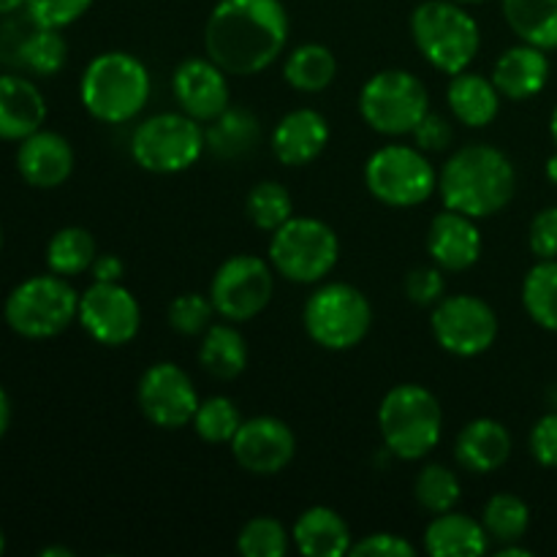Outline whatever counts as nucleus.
Segmentation results:
<instances>
[{"mask_svg": "<svg viewBox=\"0 0 557 557\" xmlns=\"http://www.w3.org/2000/svg\"><path fill=\"white\" fill-rule=\"evenodd\" d=\"M528 245L539 261L557 259V207H544L536 212L528 228Z\"/></svg>", "mask_w": 557, "mask_h": 557, "instance_id": "nucleus-43", "label": "nucleus"}, {"mask_svg": "<svg viewBox=\"0 0 557 557\" xmlns=\"http://www.w3.org/2000/svg\"><path fill=\"white\" fill-rule=\"evenodd\" d=\"M141 417L161 430H180L194 422L199 392L180 364L156 362L141 373L136 386Z\"/></svg>", "mask_w": 557, "mask_h": 557, "instance_id": "nucleus-15", "label": "nucleus"}, {"mask_svg": "<svg viewBox=\"0 0 557 557\" xmlns=\"http://www.w3.org/2000/svg\"><path fill=\"white\" fill-rule=\"evenodd\" d=\"M212 315H215V305H212L210 294H180L172 299L166 310L169 326L183 337L205 335L212 326Z\"/></svg>", "mask_w": 557, "mask_h": 557, "instance_id": "nucleus-39", "label": "nucleus"}, {"mask_svg": "<svg viewBox=\"0 0 557 557\" xmlns=\"http://www.w3.org/2000/svg\"><path fill=\"white\" fill-rule=\"evenodd\" d=\"M430 330L446 354L471 359L490 351L498 341V313L482 297L455 294L435 305Z\"/></svg>", "mask_w": 557, "mask_h": 557, "instance_id": "nucleus-13", "label": "nucleus"}, {"mask_svg": "<svg viewBox=\"0 0 557 557\" xmlns=\"http://www.w3.org/2000/svg\"><path fill=\"white\" fill-rule=\"evenodd\" d=\"M74 147L58 131L38 128L16 147V172L30 188H60L74 172Z\"/></svg>", "mask_w": 557, "mask_h": 557, "instance_id": "nucleus-19", "label": "nucleus"}, {"mask_svg": "<svg viewBox=\"0 0 557 557\" xmlns=\"http://www.w3.org/2000/svg\"><path fill=\"white\" fill-rule=\"evenodd\" d=\"M27 0H0V14H14L16 9H25Z\"/></svg>", "mask_w": 557, "mask_h": 557, "instance_id": "nucleus-49", "label": "nucleus"}, {"mask_svg": "<svg viewBox=\"0 0 557 557\" xmlns=\"http://www.w3.org/2000/svg\"><path fill=\"white\" fill-rule=\"evenodd\" d=\"M150 92V71L131 52H101L82 71L79 101L98 123L120 125L139 117Z\"/></svg>", "mask_w": 557, "mask_h": 557, "instance_id": "nucleus-3", "label": "nucleus"}, {"mask_svg": "<svg viewBox=\"0 0 557 557\" xmlns=\"http://www.w3.org/2000/svg\"><path fill=\"white\" fill-rule=\"evenodd\" d=\"M424 553L433 557H482L490 553V536L482 520L451 509L433 515L424 528Z\"/></svg>", "mask_w": 557, "mask_h": 557, "instance_id": "nucleus-25", "label": "nucleus"}, {"mask_svg": "<svg viewBox=\"0 0 557 557\" xmlns=\"http://www.w3.org/2000/svg\"><path fill=\"white\" fill-rule=\"evenodd\" d=\"M228 449L243 471L253 476H277L297 455V435L277 417H250L243 419Z\"/></svg>", "mask_w": 557, "mask_h": 557, "instance_id": "nucleus-16", "label": "nucleus"}, {"mask_svg": "<svg viewBox=\"0 0 557 557\" xmlns=\"http://www.w3.org/2000/svg\"><path fill=\"white\" fill-rule=\"evenodd\" d=\"M357 107L375 134L406 136L430 112V92L411 71L384 69L364 82Z\"/></svg>", "mask_w": 557, "mask_h": 557, "instance_id": "nucleus-9", "label": "nucleus"}, {"mask_svg": "<svg viewBox=\"0 0 557 557\" xmlns=\"http://www.w3.org/2000/svg\"><path fill=\"white\" fill-rule=\"evenodd\" d=\"M411 136L422 152H444L455 141V128H451V120L446 114H438L430 109L422 117V123L413 128Z\"/></svg>", "mask_w": 557, "mask_h": 557, "instance_id": "nucleus-42", "label": "nucleus"}, {"mask_svg": "<svg viewBox=\"0 0 557 557\" xmlns=\"http://www.w3.org/2000/svg\"><path fill=\"white\" fill-rule=\"evenodd\" d=\"M41 557H74L69 547H47L41 549Z\"/></svg>", "mask_w": 557, "mask_h": 557, "instance_id": "nucleus-50", "label": "nucleus"}, {"mask_svg": "<svg viewBox=\"0 0 557 557\" xmlns=\"http://www.w3.org/2000/svg\"><path fill=\"white\" fill-rule=\"evenodd\" d=\"M20 60L27 71L36 76H54L69 60V44L63 33L52 27H36L25 41L20 44Z\"/></svg>", "mask_w": 557, "mask_h": 557, "instance_id": "nucleus-37", "label": "nucleus"}, {"mask_svg": "<svg viewBox=\"0 0 557 557\" xmlns=\"http://www.w3.org/2000/svg\"><path fill=\"white\" fill-rule=\"evenodd\" d=\"M522 308L533 324L557 332V259H544L522 281Z\"/></svg>", "mask_w": 557, "mask_h": 557, "instance_id": "nucleus-32", "label": "nucleus"}, {"mask_svg": "<svg viewBox=\"0 0 557 557\" xmlns=\"http://www.w3.org/2000/svg\"><path fill=\"white\" fill-rule=\"evenodd\" d=\"M517 194V169L493 145H466L449 156L438 174V196L446 210L476 221L498 215Z\"/></svg>", "mask_w": 557, "mask_h": 557, "instance_id": "nucleus-2", "label": "nucleus"}, {"mask_svg": "<svg viewBox=\"0 0 557 557\" xmlns=\"http://www.w3.org/2000/svg\"><path fill=\"white\" fill-rule=\"evenodd\" d=\"M288 30L281 0H218L207 16L205 52L228 76H253L281 58Z\"/></svg>", "mask_w": 557, "mask_h": 557, "instance_id": "nucleus-1", "label": "nucleus"}, {"mask_svg": "<svg viewBox=\"0 0 557 557\" xmlns=\"http://www.w3.org/2000/svg\"><path fill=\"white\" fill-rule=\"evenodd\" d=\"M283 76L299 92H321L335 82L337 58L324 44H302L283 63Z\"/></svg>", "mask_w": 557, "mask_h": 557, "instance_id": "nucleus-30", "label": "nucleus"}, {"mask_svg": "<svg viewBox=\"0 0 557 557\" xmlns=\"http://www.w3.org/2000/svg\"><path fill=\"white\" fill-rule=\"evenodd\" d=\"M455 3H462V5H473V3H484V0H455Z\"/></svg>", "mask_w": 557, "mask_h": 557, "instance_id": "nucleus-53", "label": "nucleus"}, {"mask_svg": "<svg viewBox=\"0 0 557 557\" xmlns=\"http://www.w3.org/2000/svg\"><path fill=\"white\" fill-rule=\"evenodd\" d=\"M411 38L419 54L446 76L468 71L482 49V30L471 11L455 0H424L411 14Z\"/></svg>", "mask_w": 557, "mask_h": 557, "instance_id": "nucleus-5", "label": "nucleus"}, {"mask_svg": "<svg viewBox=\"0 0 557 557\" xmlns=\"http://www.w3.org/2000/svg\"><path fill=\"white\" fill-rule=\"evenodd\" d=\"M482 525L487 531L490 542L515 544L522 542L531 528V509L525 500L515 493H498L484 504Z\"/></svg>", "mask_w": 557, "mask_h": 557, "instance_id": "nucleus-33", "label": "nucleus"}, {"mask_svg": "<svg viewBox=\"0 0 557 557\" xmlns=\"http://www.w3.org/2000/svg\"><path fill=\"white\" fill-rule=\"evenodd\" d=\"M172 92L180 112L199 123H210L232 107L228 74L210 58H188L174 69Z\"/></svg>", "mask_w": 557, "mask_h": 557, "instance_id": "nucleus-17", "label": "nucleus"}, {"mask_svg": "<svg viewBox=\"0 0 557 557\" xmlns=\"http://www.w3.org/2000/svg\"><path fill=\"white\" fill-rule=\"evenodd\" d=\"M47 120V98L33 85L14 74H0V139L22 141Z\"/></svg>", "mask_w": 557, "mask_h": 557, "instance_id": "nucleus-22", "label": "nucleus"}, {"mask_svg": "<svg viewBox=\"0 0 557 557\" xmlns=\"http://www.w3.org/2000/svg\"><path fill=\"white\" fill-rule=\"evenodd\" d=\"M511 433L504 422L479 417L457 433L455 460L471 473H493L504 468L511 457Z\"/></svg>", "mask_w": 557, "mask_h": 557, "instance_id": "nucleus-21", "label": "nucleus"}, {"mask_svg": "<svg viewBox=\"0 0 557 557\" xmlns=\"http://www.w3.org/2000/svg\"><path fill=\"white\" fill-rule=\"evenodd\" d=\"M547 177L553 180V183L557 185V152L547 161Z\"/></svg>", "mask_w": 557, "mask_h": 557, "instance_id": "nucleus-51", "label": "nucleus"}, {"mask_svg": "<svg viewBox=\"0 0 557 557\" xmlns=\"http://www.w3.org/2000/svg\"><path fill=\"white\" fill-rule=\"evenodd\" d=\"M528 446H531V455L539 466L557 468V411L544 413V417L533 424Z\"/></svg>", "mask_w": 557, "mask_h": 557, "instance_id": "nucleus-45", "label": "nucleus"}, {"mask_svg": "<svg viewBox=\"0 0 557 557\" xmlns=\"http://www.w3.org/2000/svg\"><path fill=\"white\" fill-rule=\"evenodd\" d=\"M364 185L381 205L408 210L424 205L438 190V172L419 147L386 145L364 163Z\"/></svg>", "mask_w": 557, "mask_h": 557, "instance_id": "nucleus-11", "label": "nucleus"}, {"mask_svg": "<svg viewBox=\"0 0 557 557\" xmlns=\"http://www.w3.org/2000/svg\"><path fill=\"white\" fill-rule=\"evenodd\" d=\"M275 294V270L253 253H237L223 261L210 281L215 313L232 324H245L264 313Z\"/></svg>", "mask_w": 557, "mask_h": 557, "instance_id": "nucleus-12", "label": "nucleus"}, {"mask_svg": "<svg viewBox=\"0 0 557 557\" xmlns=\"http://www.w3.org/2000/svg\"><path fill=\"white\" fill-rule=\"evenodd\" d=\"M92 3H96V0H27L25 11L36 27L63 30V27L82 20V16L90 11Z\"/></svg>", "mask_w": 557, "mask_h": 557, "instance_id": "nucleus-40", "label": "nucleus"}, {"mask_svg": "<svg viewBox=\"0 0 557 557\" xmlns=\"http://www.w3.org/2000/svg\"><path fill=\"white\" fill-rule=\"evenodd\" d=\"M292 542L305 557H343L351 553V528L330 506H310L297 517Z\"/></svg>", "mask_w": 557, "mask_h": 557, "instance_id": "nucleus-24", "label": "nucleus"}, {"mask_svg": "<svg viewBox=\"0 0 557 557\" xmlns=\"http://www.w3.org/2000/svg\"><path fill=\"white\" fill-rule=\"evenodd\" d=\"M549 134H553V139H555V145H557V103H555V109H553V117H549Z\"/></svg>", "mask_w": 557, "mask_h": 557, "instance_id": "nucleus-52", "label": "nucleus"}, {"mask_svg": "<svg viewBox=\"0 0 557 557\" xmlns=\"http://www.w3.org/2000/svg\"><path fill=\"white\" fill-rule=\"evenodd\" d=\"M261 139V123L250 109L228 107L226 112L210 120L205 128L207 152L221 161H237L256 150Z\"/></svg>", "mask_w": 557, "mask_h": 557, "instance_id": "nucleus-27", "label": "nucleus"}, {"mask_svg": "<svg viewBox=\"0 0 557 557\" xmlns=\"http://www.w3.org/2000/svg\"><path fill=\"white\" fill-rule=\"evenodd\" d=\"M79 315V294L63 275H33L11 288L3 319L25 341H52Z\"/></svg>", "mask_w": 557, "mask_h": 557, "instance_id": "nucleus-6", "label": "nucleus"}, {"mask_svg": "<svg viewBox=\"0 0 557 557\" xmlns=\"http://www.w3.org/2000/svg\"><path fill=\"white\" fill-rule=\"evenodd\" d=\"M194 430L201 441L207 444H232L237 435L239 424H243V413H239L237 403L226 395H212L199 403L194 413Z\"/></svg>", "mask_w": 557, "mask_h": 557, "instance_id": "nucleus-36", "label": "nucleus"}, {"mask_svg": "<svg viewBox=\"0 0 557 557\" xmlns=\"http://www.w3.org/2000/svg\"><path fill=\"white\" fill-rule=\"evenodd\" d=\"M500 96L506 101H531L533 96L547 87L549 79V60L547 52L531 44H517L509 47L495 63L493 76Z\"/></svg>", "mask_w": 557, "mask_h": 557, "instance_id": "nucleus-23", "label": "nucleus"}, {"mask_svg": "<svg viewBox=\"0 0 557 557\" xmlns=\"http://www.w3.org/2000/svg\"><path fill=\"white\" fill-rule=\"evenodd\" d=\"M330 145V123L319 109H294V112L283 114L281 123L272 128V156L283 163V166H308L313 163L321 152Z\"/></svg>", "mask_w": 557, "mask_h": 557, "instance_id": "nucleus-20", "label": "nucleus"}, {"mask_svg": "<svg viewBox=\"0 0 557 557\" xmlns=\"http://www.w3.org/2000/svg\"><path fill=\"white\" fill-rule=\"evenodd\" d=\"M500 92L493 79L482 74H471V71H460L451 76L449 87H446V103L457 123L468 125V128H487L500 112Z\"/></svg>", "mask_w": 557, "mask_h": 557, "instance_id": "nucleus-26", "label": "nucleus"}, {"mask_svg": "<svg viewBox=\"0 0 557 557\" xmlns=\"http://www.w3.org/2000/svg\"><path fill=\"white\" fill-rule=\"evenodd\" d=\"M96 239L82 226H63L52 234L47 243V267L49 272L63 277H76L87 272L96 261Z\"/></svg>", "mask_w": 557, "mask_h": 557, "instance_id": "nucleus-31", "label": "nucleus"}, {"mask_svg": "<svg viewBox=\"0 0 557 557\" xmlns=\"http://www.w3.org/2000/svg\"><path fill=\"white\" fill-rule=\"evenodd\" d=\"M205 152V128L185 112L152 114L131 134V158L150 174L188 172Z\"/></svg>", "mask_w": 557, "mask_h": 557, "instance_id": "nucleus-10", "label": "nucleus"}, {"mask_svg": "<svg viewBox=\"0 0 557 557\" xmlns=\"http://www.w3.org/2000/svg\"><path fill=\"white\" fill-rule=\"evenodd\" d=\"M484 239L476 226V218L462 215L457 210H441L430 221L428 253L435 267L444 272H466L482 259Z\"/></svg>", "mask_w": 557, "mask_h": 557, "instance_id": "nucleus-18", "label": "nucleus"}, {"mask_svg": "<svg viewBox=\"0 0 557 557\" xmlns=\"http://www.w3.org/2000/svg\"><path fill=\"white\" fill-rule=\"evenodd\" d=\"M92 272V281L98 283H120L125 275V261L114 253H101L96 256L90 267Z\"/></svg>", "mask_w": 557, "mask_h": 557, "instance_id": "nucleus-46", "label": "nucleus"}, {"mask_svg": "<svg viewBox=\"0 0 557 557\" xmlns=\"http://www.w3.org/2000/svg\"><path fill=\"white\" fill-rule=\"evenodd\" d=\"M302 326L315 346L326 351H348L368 337L373 326V305L351 283H324L305 302Z\"/></svg>", "mask_w": 557, "mask_h": 557, "instance_id": "nucleus-8", "label": "nucleus"}, {"mask_svg": "<svg viewBox=\"0 0 557 557\" xmlns=\"http://www.w3.org/2000/svg\"><path fill=\"white\" fill-rule=\"evenodd\" d=\"M341 261V239L330 223L319 218H288L270 237L272 270L288 283L313 286L321 283Z\"/></svg>", "mask_w": 557, "mask_h": 557, "instance_id": "nucleus-7", "label": "nucleus"}, {"mask_svg": "<svg viewBox=\"0 0 557 557\" xmlns=\"http://www.w3.org/2000/svg\"><path fill=\"white\" fill-rule=\"evenodd\" d=\"M403 288H406V297L411 299L413 305H422V308H435V305L446 297L444 270L435 264L417 267V270H411L406 275Z\"/></svg>", "mask_w": 557, "mask_h": 557, "instance_id": "nucleus-41", "label": "nucleus"}, {"mask_svg": "<svg viewBox=\"0 0 557 557\" xmlns=\"http://www.w3.org/2000/svg\"><path fill=\"white\" fill-rule=\"evenodd\" d=\"M460 479L451 468L441 466V462H430L419 471L417 482H413V498L422 506L428 515H444L460 504Z\"/></svg>", "mask_w": 557, "mask_h": 557, "instance_id": "nucleus-35", "label": "nucleus"}, {"mask_svg": "<svg viewBox=\"0 0 557 557\" xmlns=\"http://www.w3.org/2000/svg\"><path fill=\"white\" fill-rule=\"evenodd\" d=\"M379 433L397 460H424L444 435V411L428 386L397 384L379 406Z\"/></svg>", "mask_w": 557, "mask_h": 557, "instance_id": "nucleus-4", "label": "nucleus"}, {"mask_svg": "<svg viewBox=\"0 0 557 557\" xmlns=\"http://www.w3.org/2000/svg\"><path fill=\"white\" fill-rule=\"evenodd\" d=\"M292 544V533L275 517H253L237 536V549L245 557H286Z\"/></svg>", "mask_w": 557, "mask_h": 557, "instance_id": "nucleus-38", "label": "nucleus"}, {"mask_svg": "<svg viewBox=\"0 0 557 557\" xmlns=\"http://www.w3.org/2000/svg\"><path fill=\"white\" fill-rule=\"evenodd\" d=\"M5 549V536H3V528H0V555H3Z\"/></svg>", "mask_w": 557, "mask_h": 557, "instance_id": "nucleus-54", "label": "nucleus"}, {"mask_svg": "<svg viewBox=\"0 0 557 557\" xmlns=\"http://www.w3.org/2000/svg\"><path fill=\"white\" fill-rule=\"evenodd\" d=\"M354 557H413L417 547L408 542L400 533H370V536L359 539L357 544H351Z\"/></svg>", "mask_w": 557, "mask_h": 557, "instance_id": "nucleus-44", "label": "nucleus"}, {"mask_svg": "<svg viewBox=\"0 0 557 557\" xmlns=\"http://www.w3.org/2000/svg\"><path fill=\"white\" fill-rule=\"evenodd\" d=\"M504 20L522 44L557 49V0H504Z\"/></svg>", "mask_w": 557, "mask_h": 557, "instance_id": "nucleus-29", "label": "nucleus"}, {"mask_svg": "<svg viewBox=\"0 0 557 557\" xmlns=\"http://www.w3.org/2000/svg\"><path fill=\"white\" fill-rule=\"evenodd\" d=\"M0 248H3V232H0Z\"/></svg>", "mask_w": 557, "mask_h": 557, "instance_id": "nucleus-55", "label": "nucleus"}, {"mask_svg": "<svg viewBox=\"0 0 557 557\" xmlns=\"http://www.w3.org/2000/svg\"><path fill=\"white\" fill-rule=\"evenodd\" d=\"M248 343H245L243 332L232 321H226V324H212L201 335L199 364L210 379H239L245 373V368H248Z\"/></svg>", "mask_w": 557, "mask_h": 557, "instance_id": "nucleus-28", "label": "nucleus"}, {"mask_svg": "<svg viewBox=\"0 0 557 557\" xmlns=\"http://www.w3.org/2000/svg\"><path fill=\"white\" fill-rule=\"evenodd\" d=\"M9 424H11V400L9 395H5L3 386H0V441H3V435L9 433Z\"/></svg>", "mask_w": 557, "mask_h": 557, "instance_id": "nucleus-47", "label": "nucleus"}, {"mask_svg": "<svg viewBox=\"0 0 557 557\" xmlns=\"http://www.w3.org/2000/svg\"><path fill=\"white\" fill-rule=\"evenodd\" d=\"M245 215L261 232H275L281 228L288 218H294V199L286 190V185L275 183V180H264L256 183L248 190L245 199Z\"/></svg>", "mask_w": 557, "mask_h": 557, "instance_id": "nucleus-34", "label": "nucleus"}, {"mask_svg": "<svg viewBox=\"0 0 557 557\" xmlns=\"http://www.w3.org/2000/svg\"><path fill=\"white\" fill-rule=\"evenodd\" d=\"M495 555L498 557H531L533 553L531 549L520 547V542H515V544H500V547L495 549Z\"/></svg>", "mask_w": 557, "mask_h": 557, "instance_id": "nucleus-48", "label": "nucleus"}, {"mask_svg": "<svg viewBox=\"0 0 557 557\" xmlns=\"http://www.w3.org/2000/svg\"><path fill=\"white\" fill-rule=\"evenodd\" d=\"M76 321L98 346H128L141 330L139 299L123 283L92 281V286L85 294H79V315H76Z\"/></svg>", "mask_w": 557, "mask_h": 557, "instance_id": "nucleus-14", "label": "nucleus"}]
</instances>
